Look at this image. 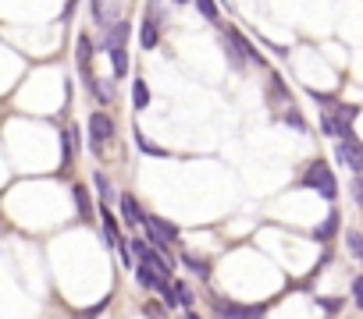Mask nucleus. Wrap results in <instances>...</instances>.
Masks as SVG:
<instances>
[{"mask_svg": "<svg viewBox=\"0 0 363 319\" xmlns=\"http://www.w3.org/2000/svg\"><path fill=\"white\" fill-rule=\"evenodd\" d=\"M302 188H314L317 196L328 199V202H335V199H339V181H335V174H331V167L324 164V160H314V164L307 167Z\"/></svg>", "mask_w": 363, "mask_h": 319, "instance_id": "obj_1", "label": "nucleus"}, {"mask_svg": "<svg viewBox=\"0 0 363 319\" xmlns=\"http://www.w3.org/2000/svg\"><path fill=\"white\" fill-rule=\"evenodd\" d=\"M100 216H104V241H107V248H114L118 255H121V259H132V241L125 245V241H121V231H118V220H114V213H111V202H100Z\"/></svg>", "mask_w": 363, "mask_h": 319, "instance_id": "obj_2", "label": "nucleus"}, {"mask_svg": "<svg viewBox=\"0 0 363 319\" xmlns=\"http://www.w3.org/2000/svg\"><path fill=\"white\" fill-rule=\"evenodd\" d=\"M114 135V121L107 110H97V114H89V149L93 153H104V142Z\"/></svg>", "mask_w": 363, "mask_h": 319, "instance_id": "obj_3", "label": "nucleus"}, {"mask_svg": "<svg viewBox=\"0 0 363 319\" xmlns=\"http://www.w3.org/2000/svg\"><path fill=\"white\" fill-rule=\"evenodd\" d=\"M335 160H342V164H346L353 174H363V146H360L356 139H339Z\"/></svg>", "mask_w": 363, "mask_h": 319, "instance_id": "obj_4", "label": "nucleus"}, {"mask_svg": "<svg viewBox=\"0 0 363 319\" xmlns=\"http://www.w3.org/2000/svg\"><path fill=\"white\" fill-rule=\"evenodd\" d=\"M321 128H324V135H331V139H356V135H353V121L342 117L339 110H324Z\"/></svg>", "mask_w": 363, "mask_h": 319, "instance_id": "obj_5", "label": "nucleus"}, {"mask_svg": "<svg viewBox=\"0 0 363 319\" xmlns=\"http://www.w3.org/2000/svg\"><path fill=\"white\" fill-rule=\"evenodd\" d=\"M139 46H143V50H157V46H161V21H157L154 11H150V15L143 18V25H139Z\"/></svg>", "mask_w": 363, "mask_h": 319, "instance_id": "obj_6", "label": "nucleus"}, {"mask_svg": "<svg viewBox=\"0 0 363 319\" xmlns=\"http://www.w3.org/2000/svg\"><path fill=\"white\" fill-rule=\"evenodd\" d=\"M89 8H93V21L100 28H111L114 18H118V8H114V0H89Z\"/></svg>", "mask_w": 363, "mask_h": 319, "instance_id": "obj_7", "label": "nucleus"}, {"mask_svg": "<svg viewBox=\"0 0 363 319\" xmlns=\"http://www.w3.org/2000/svg\"><path fill=\"white\" fill-rule=\"evenodd\" d=\"M118 202H121V220H125V223H129V227H139V223L146 220V213L139 209V202H136V196H129V191H125V196H121Z\"/></svg>", "mask_w": 363, "mask_h": 319, "instance_id": "obj_8", "label": "nucleus"}, {"mask_svg": "<svg viewBox=\"0 0 363 319\" xmlns=\"http://www.w3.org/2000/svg\"><path fill=\"white\" fill-rule=\"evenodd\" d=\"M218 316H235V319H246V316H260L264 305H235V302H214Z\"/></svg>", "mask_w": 363, "mask_h": 319, "instance_id": "obj_9", "label": "nucleus"}, {"mask_svg": "<svg viewBox=\"0 0 363 319\" xmlns=\"http://www.w3.org/2000/svg\"><path fill=\"white\" fill-rule=\"evenodd\" d=\"M125 40H129V21H114V25L107 28V40H104V50L111 53L114 46H125Z\"/></svg>", "mask_w": 363, "mask_h": 319, "instance_id": "obj_10", "label": "nucleus"}, {"mask_svg": "<svg viewBox=\"0 0 363 319\" xmlns=\"http://www.w3.org/2000/svg\"><path fill=\"white\" fill-rule=\"evenodd\" d=\"M228 36H232V40L239 43V50H242V53H246V60H253V64H264V57H260V50H257V46H253V43H250L246 36H242V32H239L235 25H228Z\"/></svg>", "mask_w": 363, "mask_h": 319, "instance_id": "obj_11", "label": "nucleus"}, {"mask_svg": "<svg viewBox=\"0 0 363 319\" xmlns=\"http://www.w3.org/2000/svg\"><path fill=\"white\" fill-rule=\"evenodd\" d=\"M93 40H89L86 36V32H82V36H79V50H75V60H79V71H89V60H93Z\"/></svg>", "mask_w": 363, "mask_h": 319, "instance_id": "obj_12", "label": "nucleus"}, {"mask_svg": "<svg viewBox=\"0 0 363 319\" xmlns=\"http://www.w3.org/2000/svg\"><path fill=\"white\" fill-rule=\"evenodd\" d=\"M335 231H339V213L331 209V213L324 216V223L314 231V241H331V238H335Z\"/></svg>", "mask_w": 363, "mask_h": 319, "instance_id": "obj_13", "label": "nucleus"}, {"mask_svg": "<svg viewBox=\"0 0 363 319\" xmlns=\"http://www.w3.org/2000/svg\"><path fill=\"white\" fill-rule=\"evenodd\" d=\"M136 146H139V153H146V156H157V160H168L171 153L164 149V146H157V142H150L139 128H136Z\"/></svg>", "mask_w": 363, "mask_h": 319, "instance_id": "obj_14", "label": "nucleus"}, {"mask_svg": "<svg viewBox=\"0 0 363 319\" xmlns=\"http://www.w3.org/2000/svg\"><path fill=\"white\" fill-rule=\"evenodd\" d=\"M111 68H114V82L129 75V53H125V46H114L111 50Z\"/></svg>", "mask_w": 363, "mask_h": 319, "instance_id": "obj_15", "label": "nucleus"}, {"mask_svg": "<svg viewBox=\"0 0 363 319\" xmlns=\"http://www.w3.org/2000/svg\"><path fill=\"white\" fill-rule=\"evenodd\" d=\"M72 199H75V206H79V216H86V220H89V213H93V202H89L86 184H72Z\"/></svg>", "mask_w": 363, "mask_h": 319, "instance_id": "obj_16", "label": "nucleus"}, {"mask_svg": "<svg viewBox=\"0 0 363 319\" xmlns=\"http://www.w3.org/2000/svg\"><path fill=\"white\" fill-rule=\"evenodd\" d=\"M182 263H186V266H189L200 280H207V277H210V263H207V259H200V255H193V252L182 255Z\"/></svg>", "mask_w": 363, "mask_h": 319, "instance_id": "obj_17", "label": "nucleus"}, {"mask_svg": "<svg viewBox=\"0 0 363 319\" xmlns=\"http://www.w3.org/2000/svg\"><path fill=\"white\" fill-rule=\"evenodd\" d=\"M132 107H136V110H146V107H150V85H146L143 78L132 85Z\"/></svg>", "mask_w": 363, "mask_h": 319, "instance_id": "obj_18", "label": "nucleus"}, {"mask_svg": "<svg viewBox=\"0 0 363 319\" xmlns=\"http://www.w3.org/2000/svg\"><path fill=\"white\" fill-rule=\"evenodd\" d=\"M193 4H196V11L207 18V21H221V15H218V4H221V0H193Z\"/></svg>", "mask_w": 363, "mask_h": 319, "instance_id": "obj_19", "label": "nucleus"}, {"mask_svg": "<svg viewBox=\"0 0 363 319\" xmlns=\"http://www.w3.org/2000/svg\"><path fill=\"white\" fill-rule=\"evenodd\" d=\"M346 245H349V252H353V259L363 263V234H360V231H346Z\"/></svg>", "mask_w": 363, "mask_h": 319, "instance_id": "obj_20", "label": "nucleus"}, {"mask_svg": "<svg viewBox=\"0 0 363 319\" xmlns=\"http://www.w3.org/2000/svg\"><path fill=\"white\" fill-rule=\"evenodd\" d=\"M93 184H97V191H100V202H111V199H114V196H111V181H107L104 171L93 174Z\"/></svg>", "mask_w": 363, "mask_h": 319, "instance_id": "obj_21", "label": "nucleus"}, {"mask_svg": "<svg viewBox=\"0 0 363 319\" xmlns=\"http://www.w3.org/2000/svg\"><path fill=\"white\" fill-rule=\"evenodd\" d=\"M285 121L296 128V132H302V135H307V121H302V114H299L296 107H289V110H285Z\"/></svg>", "mask_w": 363, "mask_h": 319, "instance_id": "obj_22", "label": "nucleus"}, {"mask_svg": "<svg viewBox=\"0 0 363 319\" xmlns=\"http://www.w3.org/2000/svg\"><path fill=\"white\" fill-rule=\"evenodd\" d=\"M157 220V216H154ZM157 227H161V234L168 238V241H178V227H175V223H168V220H157Z\"/></svg>", "mask_w": 363, "mask_h": 319, "instance_id": "obj_23", "label": "nucleus"}, {"mask_svg": "<svg viewBox=\"0 0 363 319\" xmlns=\"http://www.w3.org/2000/svg\"><path fill=\"white\" fill-rule=\"evenodd\" d=\"M317 305H321L324 312H331V316L342 312V302H339V298H317Z\"/></svg>", "mask_w": 363, "mask_h": 319, "instance_id": "obj_24", "label": "nucleus"}, {"mask_svg": "<svg viewBox=\"0 0 363 319\" xmlns=\"http://www.w3.org/2000/svg\"><path fill=\"white\" fill-rule=\"evenodd\" d=\"M353 305H356V309H363V277H356V280H353Z\"/></svg>", "mask_w": 363, "mask_h": 319, "instance_id": "obj_25", "label": "nucleus"}, {"mask_svg": "<svg viewBox=\"0 0 363 319\" xmlns=\"http://www.w3.org/2000/svg\"><path fill=\"white\" fill-rule=\"evenodd\" d=\"M353 199H356V206H363V174L353 178Z\"/></svg>", "mask_w": 363, "mask_h": 319, "instance_id": "obj_26", "label": "nucleus"}, {"mask_svg": "<svg viewBox=\"0 0 363 319\" xmlns=\"http://www.w3.org/2000/svg\"><path fill=\"white\" fill-rule=\"evenodd\" d=\"M175 4H189V0H175Z\"/></svg>", "mask_w": 363, "mask_h": 319, "instance_id": "obj_27", "label": "nucleus"}]
</instances>
